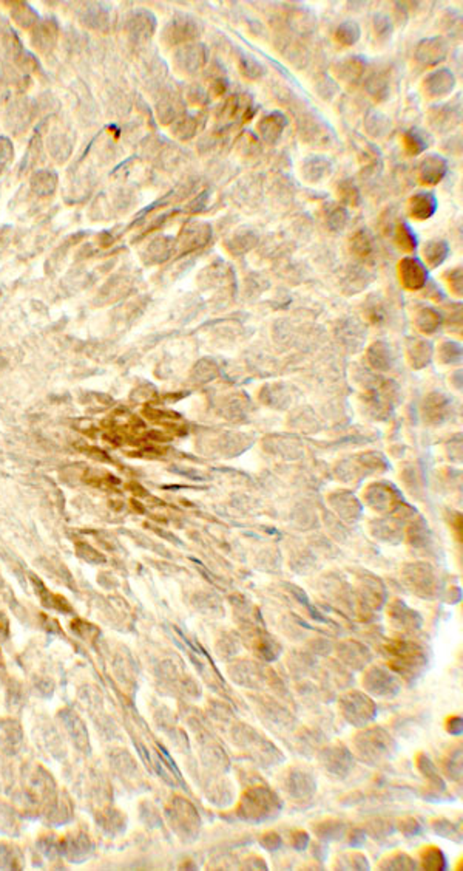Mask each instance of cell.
<instances>
[{"label": "cell", "mask_w": 463, "mask_h": 871, "mask_svg": "<svg viewBox=\"0 0 463 871\" xmlns=\"http://www.w3.org/2000/svg\"><path fill=\"white\" fill-rule=\"evenodd\" d=\"M362 28L355 20H345L335 29V39L345 47H352L360 41Z\"/></svg>", "instance_id": "cell-22"}, {"label": "cell", "mask_w": 463, "mask_h": 871, "mask_svg": "<svg viewBox=\"0 0 463 871\" xmlns=\"http://www.w3.org/2000/svg\"><path fill=\"white\" fill-rule=\"evenodd\" d=\"M166 41L171 46L178 43H190L195 42L201 36V25L197 19H193L189 14L178 16L166 27Z\"/></svg>", "instance_id": "cell-1"}, {"label": "cell", "mask_w": 463, "mask_h": 871, "mask_svg": "<svg viewBox=\"0 0 463 871\" xmlns=\"http://www.w3.org/2000/svg\"><path fill=\"white\" fill-rule=\"evenodd\" d=\"M350 251L357 257H369L376 248V240L368 228H362L355 231L350 237Z\"/></svg>", "instance_id": "cell-19"}, {"label": "cell", "mask_w": 463, "mask_h": 871, "mask_svg": "<svg viewBox=\"0 0 463 871\" xmlns=\"http://www.w3.org/2000/svg\"><path fill=\"white\" fill-rule=\"evenodd\" d=\"M448 174V161L440 153H429L420 161L419 181L425 186H436Z\"/></svg>", "instance_id": "cell-8"}, {"label": "cell", "mask_w": 463, "mask_h": 871, "mask_svg": "<svg viewBox=\"0 0 463 871\" xmlns=\"http://www.w3.org/2000/svg\"><path fill=\"white\" fill-rule=\"evenodd\" d=\"M368 69V59L363 55H349L341 57L334 65V74L348 85H355L364 76Z\"/></svg>", "instance_id": "cell-4"}, {"label": "cell", "mask_w": 463, "mask_h": 871, "mask_svg": "<svg viewBox=\"0 0 463 871\" xmlns=\"http://www.w3.org/2000/svg\"><path fill=\"white\" fill-rule=\"evenodd\" d=\"M372 27H374L376 37L382 42H387L394 34V22L387 14L377 13L372 19Z\"/></svg>", "instance_id": "cell-25"}, {"label": "cell", "mask_w": 463, "mask_h": 871, "mask_svg": "<svg viewBox=\"0 0 463 871\" xmlns=\"http://www.w3.org/2000/svg\"><path fill=\"white\" fill-rule=\"evenodd\" d=\"M392 240L403 252H414L419 247L417 234L408 221L401 220L392 229Z\"/></svg>", "instance_id": "cell-15"}, {"label": "cell", "mask_w": 463, "mask_h": 871, "mask_svg": "<svg viewBox=\"0 0 463 871\" xmlns=\"http://www.w3.org/2000/svg\"><path fill=\"white\" fill-rule=\"evenodd\" d=\"M227 85H229V83H227L226 78H222V76L221 78H216L213 83H212V85H211V92L215 96H221L224 92L227 90Z\"/></svg>", "instance_id": "cell-27"}, {"label": "cell", "mask_w": 463, "mask_h": 871, "mask_svg": "<svg viewBox=\"0 0 463 871\" xmlns=\"http://www.w3.org/2000/svg\"><path fill=\"white\" fill-rule=\"evenodd\" d=\"M332 172V163L321 155H311L303 161L301 175L306 181L320 183Z\"/></svg>", "instance_id": "cell-12"}, {"label": "cell", "mask_w": 463, "mask_h": 871, "mask_svg": "<svg viewBox=\"0 0 463 871\" xmlns=\"http://www.w3.org/2000/svg\"><path fill=\"white\" fill-rule=\"evenodd\" d=\"M366 93L376 102L387 101L391 95V81L383 71H374L364 83Z\"/></svg>", "instance_id": "cell-13"}, {"label": "cell", "mask_w": 463, "mask_h": 871, "mask_svg": "<svg viewBox=\"0 0 463 871\" xmlns=\"http://www.w3.org/2000/svg\"><path fill=\"white\" fill-rule=\"evenodd\" d=\"M391 120L378 110H369L364 118V129L372 138H383L391 130Z\"/></svg>", "instance_id": "cell-17"}, {"label": "cell", "mask_w": 463, "mask_h": 871, "mask_svg": "<svg viewBox=\"0 0 463 871\" xmlns=\"http://www.w3.org/2000/svg\"><path fill=\"white\" fill-rule=\"evenodd\" d=\"M460 275H462L460 268H459V270H453L450 274H448V277L453 279V289H454V292H459V293H460V285H462V277H460Z\"/></svg>", "instance_id": "cell-28"}, {"label": "cell", "mask_w": 463, "mask_h": 871, "mask_svg": "<svg viewBox=\"0 0 463 871\" xmlns=\"http://www.w3.org/2000/svg\"><path fill=\"white\" fill-rule=\"evenodd\" d=\"M454 87H455V76L450 69H446V67L429 73L428 76L423 79V84H422L425 95H427L431 100L443 98V96L450 95L454 90Z\"/></svg>", "instance_id": "cell-5"}, {"label": "cell", "mask_w": 463, "mask_h": 871, "mask_svg": "<svg viewBox=\"0 0 463 871\" xmlns=\"http://www.w3.org/2000/svg\"><path fill=\"white\" fill-rule=\"evenodd\" d=\"M238 67H240V71L244 78L248 79H259L263 78L266 74V65L257 59L250 53H241L240 59H238Z\"/></svg>", "instance_id": "cell-23"}, {"label": "cell", "mask_w": 463, "mask_h": 871, "mask_svg": "<svg viewBox=\"0 0 463 871\" xmlns=\"http://www.w3.org/2000/svg\"><path fill=\"white\" fill-rule=\"evenodd\" d=\"M212 239V226L207 221H189L184 225L179 234V243L183 245L184 249H197L203 248Z\"/></svg>", "instance_id": "cell-7"}, {"label": "cell", "mask_w": 463, "mask_h": 871, "mask_svg": "<svg viewBox=\"0 0 463 871\" xmlns=\"http://www.w3.org/2000/svg\"><path fill=\"white\" fill-rule=\"evenodd\" d=\"M448 254H450V245L445 240H429L423 247V256L432 268L442 265Z\"/></svg>", "instance_id": "cell-21"}, {"label": "cell", "mask_w": 463, "mask_h": 871, "mask_svg": "<svg viewBox=\"0 0 463 871\" xmlns=\"http://www.w3.org/2000/svg\"><path fill=\"white\" fill-rule=\"evenodd\" d=\"M462 120V106L460 101L454 100L450 102L440 104V106L432 107L429 115V123L434 125L439 132H448L454 129Z\"/></svg>", "instance_id": "cell-6"}, {"label": "cell", "mask_w": 463, "mask_h": 871, "mask_svg": "<svg viewBox=\"0 0 463 871\" xmlns=\"http://www.w3.org/2000/svg\"><path fill=\"white\" fill-rule=\"evenodd\" d=\"M419 322H420V327H422L423 330L431 331V330H434L436 327L439 325L440 316L437 315V311H434V310H425L422 315H420V321Z\"/></svg>", "instance_id": "cell-26"}, {"label": "cell", "mask_w": 463, "mask_h": 871, "mask_svg": "<svg viewBox=\"0 0 463 871\" xmlns=\"http://www.w3.org/2000/svg\"><path fill=\"white\" fill-rule=\"evenodd\" d=\"M400 275L403 285L409 289H419L428 279V271L423 262L417 257H406L400 262Z\"/></svg>", "instance_id": "cell-11"}, {"label": "cell", "mask_w": 463, "mask_h": 871, "mask_svg": "<svg viewBox=\"0 0 463 871\" xmlns=\"http://www.w3.org/2000/svg\"><path fill=\"white\" fill-rule=\"evenodd\" d=\"M349 219H350V215L346 206H343L341 203H335V202H329L325 205V220L327 223V226H329V229L335 231V233H341V231L348 226Z\"/></svg>", "instance_id": "cell-18"}, {"label": "cell", "mask_w": 463, "mask_h": 871, "mask_svg": "<svg viewBox=\"0 0 463 871\" xmlns=\"http://www.w3.org/2000/svg\"><path fill=\"white\" fill-rule=\"evenodd\" d=\"M439 210V202L434 192L420 191L415 192L408 202V214L414 220L425 221L434 217Z\"/></svg>", "instance_id": "cell-10"}, {"label": "cell", "mask_w": 463, "mask_h": 871, "mask_svg": "<svg viewBox=\"0 0 463 871\" xmlns=\"http://www.w3.org/2000/svg\"><path fill=\"white\" fill-rule=\"evenodd\" d=\"M258 239L259 237L255 231L249 228H241L226 242V247L234 254H243V252H248L255 247Z\"/></svg>", "instance_id": "cell-16"}, {"label": "cell", "mask_w": 463, "mask_h": 871, "mask_svg": "<svg viewBox=\"0 0 463 871\" xmlns=\"http://www.w3.org/2000/svg\"><path fill=\"white\" fill-rule=\"evenodd\" d=\"M337 193L343 206L360 205V191H358L354 180H341L337 186Z\"/></svg>", "instance_id": "cell-24"}, {"label": "cell", "mask_w": 463, "mask_h": 871, "mask_svg": "<svg viewBox=\"0 0 463 871\" xmlns=\"http://www.w3.org/2000/svg\"><path fill=\"white\" fill-rule=\"evenodd\" d=\"M403 146H405V151L408 155L417 156V155L423 153L425 151H428L431 146V139H429L428 133L425 130L419 128H411L409 130L405 132V135H403Z\"/></svg>", "instance_id": "cell-14"}, {"label": "cell", "mask_w": 463, "mask_h": 871, "mask_svg": "<svg viewBox=\"0 0 463 871\" xmlns=\"http://www.w3.org/2000/svg\"><path fill=\"white\" fill-rule=\"evenodd\" d=\"M208 61V50L203 42L185 43L176 51L175 64L183 73H197Z\"/></svg>", "instance_id": "cell-3"}, {"label": "cell", "mask_w": 463, "mask_h": 871, "mask_svg": "<svg viewBox=\"0 0 463 871\" xmlns=\"http://www.w3.org/2000/svg\"><path fill=\"white\" fill-rule=\"evenodd\" d=\"M287 116L280 110H273L258 121V133L267 144H276L287 128Z\"/></svg>", "instance_id": "cell-9"}, {"label": "cell", "mask_w": 463, "mask_h": 871, "mask_svg": "<svg viewBox=\"0 0 463 871\" xmlns=\"http://www.w3.org/2000/svg\"><path fill=\"white\" fill-rule=\"evenodd\" d=\"M448 42L443 36L425 37L415 47V61L425 67H436L442 64L448 56Z\"/></svg>", "instance_id": "cell-2"}, {"label": "cell", "mask_w": 463, "mask_h": 871, "mask_svg": "<svg viewBox=\"0 0 463 871\" xmlns=\"http://www.w3.org/2000/svg\"><path fill=\"white\" fill-rule=\"evenodd\" d=\"M204 114H192V115H185L178 120V123L173 125V133L179 138V139H190L198 133L201 125L204 124L206 118L203 116Z\"/></svg>", "instance_id": "cell-20"}]
</instances>
